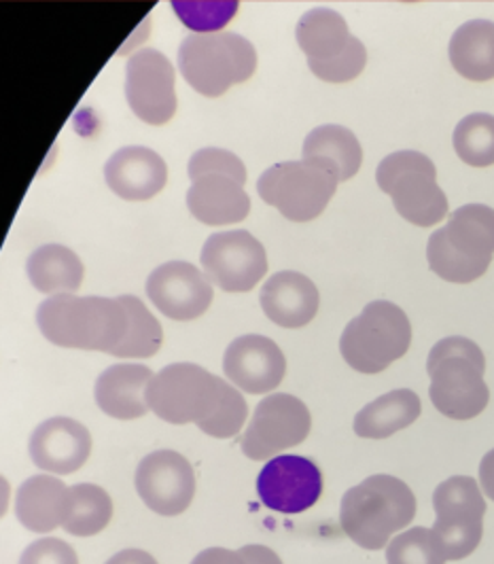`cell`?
I'll use <instances>...</instances> for the list:
<instances>
[{"label": "cell", "mask_w": 494, "mask_h": 564, "mask_svg": "<svg viewBox=\"0 0 494 564\" xmlns=\"http://www.w3.org/2000/svg\"><path fill=\"white\" fill-rule=\"evenodd\" d=\"M36 325L60 348L112 355L128 334V311L119 297L62 293L39 306Z\"/></svg>", "instance_id": "1"}, {"label": "cell", "mask_w": 494, "mask_h": 564, "mask_svg": "<svg viewBox=\"0 0 494 564\" xmlns=\"http://www.w3.org/2000/svg\"><path fill=\"white\" fill-rule=\"evenodd\" d=\"M416 516L412 488L393 476H372L353 486L340 506V524L363 550H383Z\"/></svg>", "instance_id": "2"}, {"label": "cell", "mask_w": 494, "mask_h": 564, "mask_svg": "<svg viewBox=\"0 0 494 564\" xmlns=\"http://www.w3.org/2000/svg\"><path fill=\"white\" fill-rule=\"evenodd\" d=\"M427 371L431 378L429 395L443 416L469 421L486 410L491 401L484 380L486 359L475 341L461 336L441 339L429 352Z\"/></svg>", "instance_id": "3"}, {"label": "cell", "mask_w": 494, "mask_h": 564, "mask_svg": "<svg viewBox=\"0 0 494 564\" xmlns=\"http://www.w3.org/2000/svg\"><path fill=\"white\" fill-rule=\"evenodd\" d=\"M493 254L494 210L484 204L457 208L427 245L431 270L443 281L459 284L484 276Z\"/></svg>", "instance_id": "4"}, {"label": "cell", "mask_w": 494, "mask_h": 564, "mask_svg": "<svg viewBox=\"0 0 494 564\" xmlns=\"http://www.w3.org/2000/svg\"><path fill=\"white\" fill-rule=\"evenodd\" d=\"M192 187L187 208L204 226H232L247 219L250 198L245 192L247 169L225 149H200L190 160Z\"/></svg>", "instance_id": "5"}, {"label": "cell", "mask_w": 494, "mask_h": 564, "mask_svg": "<svg viewBox=\"0 0 494 564\" xmlns=\"http://www.w3.org/2000/svg\"><path fill=\"white\" fill-rule=\"evenodd\" d=\"M179 68L202 96L217 98L232 85L245 84L257 68L253 43L236 32H193L179 47Z\"/></svg>", "instance_id": "6"}, {"label": "cell", "mask_w": 494, "mask_h": 564, "mask_svg": "<svg viewBox=\"0 0 494 564\" xmlns=\"http://www.w3.org/2000/svg\"><path fill=\"white\" fill-rule=\"evenodd\" d=\"M412 344V325L408 314L390 302H372L353 318L342 338L340 352L344 361L361 373H380L401 359Z\"/></svg>", "instance_id": "7"}, {"label": "cell", "mask_w": 494, "mask_h": 564, "mask_svg": "<svg viewBox=\"0 0 494 564\" xmlns=\"http://www.w3.org/2000/svg\"><path fill=\"white\" fill-rule=\"evenodd\" d=\"M229 380L217 378L195 364H172L158 371L149 384V412L170 424L208 423L219 408Z\"/></svg>", "instance_id": "8"}, {"label": "cell", "mask_w": 494, "mask_h": 564, "mask_svg": "<svg viewBox=\"0 0 494 564\" xmlns=\"http://www.w3.org/2000/svg\"><path fill=\"white\" fill-rule=\"evenodd\" d=\"M380 189L412 226H438L448 215V198L438 185L436 164L418 151H397L376 170Z\"/></svg>", "instance_id": "9"}, {"label": "cell", "mask_w": 494, "mask_h": 564, "mask_svg": "<svg viewBox=\"0 0 494 564\" xmlns=\"http://www.w3.org/2000/svg\"><path fill=\"white\" fill-rule=\"evenodd\" d=\"M310 70L330 84L357 79L367 64V50L351 34L346 20L333 9H310L296 30Z\"/></svg>", "instance_id": "10"}, {"label": "cell", "mask_w": 494, "mask_h": 564, "mask_svg": "<svg viewBox=\"0 0 494 564\" xmlns=\"http://www.w3.org/2000/svg\"><path fill=\"white\" fill-rule=\"evenodd\" d=\"M433 508L438 518L431 531L445 561L471 556L484 535L486 501L480 484L469 476L441 481L433 492Z\"/></svg>", "instance_id": "11"}, {"label": "cell", "mask_w": 494, "mask_h": 564, "mask_svg": "<svg viewBox=\"0 0 494 564\" xmlns=\"http://www.w3.org/2000/svg\"><path fill=\"white\" fill-rule=\"evenodd\" d=\"M335 187L337 178L330 170L305 160L276 164L257 181V192L261 199L296 224L316 219L327 208Z\"/></svg>", "instance_id": "12"}, {"label": "cell", "mask_w": 494, "mask_h": 564, "mask_svg": "<svg viewBox=\"0 0 494 564\" xmlns=\"http://www.w3.org/2000/svg\"><path fill=\"white\" fill-rule=\"evenodd\" d=\"M312 426L302 399L276 393L259 401L243 435V452L250 460H272L300 446Z\"/></svg>", "instance_id": "13"}, {"label": "cell", "mask_w": 494, "mask_h": 564, "mask_svg": "<svg viewBox=\"0 0 494 564\" xmlns=\"http://www.w3.org/2000/svg\"><path fill=\"white\" fill-rule=\"evenodd\" d=\"M200 261L208 281L229 293L250 291L268 272L264 245L245 229L213 234Z\"/></svg>", "instance_id": "14"}, {"label": "cell", "mask_w": 494, "mask_h": 564, "mask_svg": "<svg viewBox=\"0 0 494 564\" xmlns=\"http://www.w3.org/2000/svg\"><path fill=\"white\" fill-rule=\"evenodd\" d=\"M126 98L138 119L164 126L176 111L174 68L158 50H140L126 64Z\"/></svg>", "instance_id": "15"}, {"label": "cell", "mask_w": 494, "mask_h": 564, "mask_svg": "<svg viewBox=\"0 0 494 564\" xmlns=\"http://www.w3.org/2000/svg\"><path fill=\"white\" fill-rule=\"evenodd\" d=\"M138 497L153 513L181 516L195 497V474L190 460L174 451L151 452L138 465Z\"/></svg>", "instance_id": "16"}, {"label": "cell", "mask_w": 494, "mask_h": 564, "mask_svg": "<svg viewBox=\"0 0 494 564\" xmlns=\"http://www.w3.org/2000/svg\"><path fill=\"white\" fill-rule=\"evenodd\" d=\"M323 492V476L305 456L284 454L266 463L257 478V495L272 511L296 516L312 508Z\"/></svg>", "instance_id": "17"}, {"label": "cell", "mask_w": 494, "mask_h": 564, "mask_svg": "<svg viewBox=\"0 0 494 564\" xmlns=\"http://www.w3.org/2000/svg\"><path fill=\"white\" fill-rule=\"evenodd\" d=\"M147 295L172 321H193L213 304V282L187 261H168L147 279Z\"/></svg>", "instance_id": "18"}, {"label": "cell", "mask_w": 494, "mask_h": 564, "mask_svg": "<svg viewBox=\"0 0 494 564\" xmlns=\"http://www.w3.org/2000/svg\"><path fill=\"white\" fill-rule=\"evenodd\" d=\"M227 380L250 395L275 391L287 373V359L278 344L266 336H240L223 355Z\"/></svg>", "instance_id": "19"}, {"label": "cell", "mask_w": 494, "mask_h": 564, "mask_svg": "<svg viewBox=\"0 0 494 564\" xmlns=\"http://www.w3.org/2000/svg\"><path fill=\"white\" fill-rule=\"evenodd\" d=\"M28 452L32 463L55 476L79 471L92 452V435L82 423L55 416L39 424L30 435Z\"/></svg>", "instance_id": "20"}, {"label": "cell", "mask_w": 494, "mask_h": 564, "mask_svg": "<svg viewBox=\"0 0 494 564\" xmlns=\"http://www.w3.org/2000/svg\"><path fill=\"white\" fill-rule=\"evenodd\" d=\"M105 178L119 198L149 199L164 189L168 166L153 149L124 147L110 155Z\"/></svg>", "instance_id": "21"}, {"label": "cell", "mask_w": 494, "mask_h": 564, "mask_svg": "<svg viewBox=\"0 0 494 564\" xmlns=\"http://www.w3.org/2000/svg\"><path fill=\"white\" fill-rule=\"evenodd\" d=\"M261 308L284 329L305 327L319 312L321 295L316 284L300 272L284 270L270 276L261 289Z\"/></svg>", "instance_id": "22"}, {"label": "cell", "mask_w": 494, "mask_h": 564, "mask_svg": "<svg viewBox=\"0 0 494 564\" xmlns=\"http://www.w3.org/2000/svg\"><path fill=\"white\" fill-rule=\"evenodd\" d=\"M153 371L140 364H117L105 369L94 387L98 408L117 421H135L149 412L147 391Z\"/></svg>", "instance_id": "23"}, {"label": "cell", "mask_w": 494, "mask_h": 564, "mask_svg": "<svg viewBox=\"0 0 494 564\" xmlns=\"http://www.w3.org/2000/svg\"><path fill=\"white\" fill-rule=\"evenodd\" d=\"M71 511V488L55 476H32L15 495V516L30 533L62 529Z\"/></svg>", "instance_id": "24"}, {"label": "cell", "mask_w": 494, "mask_h": 564, "mask_svg": "<svg viewBox=\"0 0 494 564\" xmlns=\"http://www.w3.org/2000/svg\"><path fill=\"white\" fill-rule=\"evenodd\" d=\"M303 160L330 170L337 183L357 174L363 162V149L357 137L344 126H319L303 142Z\"/></svg>", "instance_id": "25"}, {"label": "cell", "mask_w": 494, "mask_h": 564, "mask_svg": "<svg viewBox=\"0 0 494 564\" xmlns=\"http://www.w3.org/2000/svg\"><path fill=\"white\" fill-rule=\"evenodd\" d=\"M422 412V403L410 389H397L367 403L355 416V433L365 440H386L410 424Z\"/></svg>", "instance_id": "26"}, {"label": "cell", "mask_w": 494, "mask_h": 564, "mask_svg": "<svg viewBox=\"0 0 494 564\" xmlns=\"http://www.w3.org/2000/svg\"><path fill=\"white\" fill-rule=\"evenodd\" d=\"M450 62L469 82L494 79V22H465L450 39Z\"/></svg>", "instance_id": "27"}, {"label": "cell", "mask_w": 494, "mask_h": 564, "mask_svg": "<svg viewBox=\"0 0 494 564\" xmlns=\"http://www.w3.org/2000/svg\"><path fill=\"white\" fill-rule=\"evenodd\" d=\"M83 263L77 254L62 245H45L30 254L26 274L32 286L50 297L75 293L83 282Z\"/></svg>", "instance_id": "28"}, {"label": "cell", "mask_w": 494, "mask_h": 564, "mask_svg": "<svg viewBox=\"0 0 494 564\" xmlns=\"http://www.w3.org/2000/svg\"><path fill=\"white\" fill-rule=\"evenodd\" d=\"M112 518V499L96 484L71 486V511L64 531L73 536H94L109 527Z\"/></svg>", "instance_id": "29"}, {"label": "cell", "mask_w": 494, "mask_h": 564, "mask_svg": "<svg viewBox=\"0 0 494 564\" xmlns=\"http://www.w3.org/2000/svg\"><path fill=\"white\" fill-rule=\"evenodd\" d=\"M128 311V334L117 346L112 357L117 359H149L162 348L164 332L160 321L144 308L135 295H119Z\"/></svg>", "instance_id": "30"}, {"label": "cell", "mask_w": 494, "mask_h": 564, "mask_svg": "<svg viewBox=\"0 0 494 564\" xmlns=\"http://www.w3.org/2000/svg\"><path fill=\"white\" fill-rule=\"evenodd\" d=\"M454 151L457 155L475 169L494 164V115L473 113L461 119L454 128Z\"/></svg>", "instance_id": "31"}, {"label": "cell", "mask_w": 494, "mask_h": 564, "mask_svg": "<svg viewBox=\"0 0 494 564\" xmlns=\"http://www.w3.org/2000/svg\"><path fill=\"white\" fill-rule=\"evenodd\" d=\"M440 543L431 529L414 527L386 545V564H445Z\"/></svg>", "instance_id": "32"}, {"label": "cell", "mask_w": 494, "mask_h": 564, "mask_svg": "<svg viewBox=\"0 0 494 564\" xmlns=\"http://www.w3.org/2000/svg\"><path fill=\"white\" fill-rule=\"evenodd\" d=\"M236 0L225 2H190V0H174L172 9L183 20L187 29L195 30L197 34L206 32H219L236 13H238Z\"/></svg>", "instance_id": "33"}, {"label": "cell", "mask_w": 494, "mask_h": 564, "mask_svg": "<svg viewBox=\"0 0 494 564\" xmlns=\"http://www.w3.org/2000/svg\"><path fill=\"white\" fill-rule=\"evenodd\" d=\"M248 419L247 399L240 393V389H236L232 382L225 391V395L221 399L217 412L213 414V419L206 424L200 426L202 433L217 437V440H229L234 435H238Z\"/></svg>", "instance_id": "34"}, {"label": "cell", "mask_w": 494, "mask_h": 564, "mask_svg": "<svg viewBox=\"0 0 494 564\" xmlns=\"http://www.w3.org/2000/svg\"><path fill=\"white\" fill-rule=\"evenodd\" d=\"M20 564H79V558L66 541L45 536L28 545L20 556Z\"/></svg>", "instance_id": "35"}, {"label": "cell", "mask_w": 494, "mask_h": 564, "mask_svg": "<svg viewBox=\"0 0 494 564\" xmlns=\"http://www.w3.org/2000/svg\"><path fill=\"white\" fill-rule=\"evenodd\" d=\"M192 564H247L240 550H227V547H208L200 552Z\"/></svg>", "instance_id": "36"}, {"label": "cell", "mask_w": 494, "mask_h": 564, "mask_svg": "<svg viewBox=\"0 0 494 564\" xmlns=\"http://www.w3.org/2000/svg\"><path fill=\"white\" fill-rule=\"evenodd\" d=\"M240 554L247 564H282L275 550L266 545H245L240 547Z\"/></svg>", "instance_id": "37"}, {"label": "cell", "mask_w": 494, "mask_h": 564, "mask_svg": "<svg viewBox=\"0 0 494 564\" xmlns=\"http://www.w3.org/2000/svg\"><path fill=\"white\" fill-rule=\"evenodd\" d=\"M107 564H158V561L144 550L130 547V550H121L115 556H110Z\"/></svg>", "instance_id": "38"}, {"label": "cell", "mask_w": 494, "mask_h": 564, "mask_svg": "<svg viewBox=\"0 0 494 564\" xmlns=\"http://www.w3.org/2000/svg\"><path fill=\"white\" fill-rule=\"evenodd\" d=\"M480 481H482V488H484L486 497H491L494 501V448L482 458Z\"/></svg>", "instance_id": "39"}]
</instances>
